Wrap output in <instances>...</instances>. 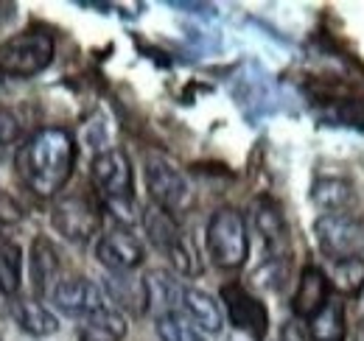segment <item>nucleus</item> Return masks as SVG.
<instances>
[{
    "label": "nucleus",
    "instance_id": "obj_1",
    "mask_svg": "<svg viewBox=\"0 0 364 341\" xmlns=\"http://www.w3.org/2000/svg\"><path fill=\"white\" fill-rule=\"evenodd\" d=\"M76 146L65 129L48 126L28 137L20 151V173L37 196H53L73 173Z\"/></svg>",
    "mask_w": 364,
    "mask_h": 341
},
{
    "label": "nucleus",
    "instance_id": "obj_2",
    "mask_svg": "<svg viewBox=\"0 0 364 341\" xmlns=\"http://www.w3.org/2000/svg\"><path fill=\"white\" fill-rule=\"evenodd\" d=\"M92 182L118 218L132 221V166L124 151H104L92 160Z\"/></svg>",
    "mask_w": 364,
    "mask_h": 341
},
{
    "label": "nucleus",
    "instance_id": "obj_3",
    "mask_svg": "<svg viewBox=\"0 0 364 341\" xmlns=\"http://www.w3.org/2000/svg\"><path fill=\"white\" fill-rule=\"evenodd\" d=\"M53 59V37L48 31H23L0 45V70L9 76H34Z\"/></svg>",
    "mask_w": 364,
    "mask_h": 341
},
{
    "label": "nucleus",
    "instance_id": "obj_4",
    "mask_svg": "<svg viewBox=\"0 0 364 341\" xmlns=\"http://www.w3.org/2000/svg\"><path fill=\"white\" fill-rule=\"evenodd\" d=\"M208 249L216 266L222 269H238L247 260V227L244 218L235 210H219L208 224Z\"/></svg>",
    "mask_w": 364,
    "mask_h": 341
},
{
    "label": "nucleus",
    "instance_id": "obj_5",
    "mask_svg": "<svg viewBox=\"0 0 364 341\" xmlns=\"http://www.w3.org/2000/svg\"><path fill=\"white\" fill-rule=\"evenodd\" d=\"M146 232L151 238V244L163 252H168V257H174V266L180 269L182 274H196L199 271V260L191 249V241L185 238L174 221V215L166 213L163 207H149L146 210Z\"/></svg>",
    "mask_w": 364,
    "mask_h": 341
},
{
    "label": "nucleus",
    "instance_id": "obj_6",
    "mask_svg": "<svg viewBox=\"0 0 364 341\" xmlns=\"http://www.w3.org/2000/svg\"><path fill=\"white\" fill-rule=\"evenodd\" d=\"M314 235L319 241V249L333 260L356 257L364 249V224L359 218H350V215H322L314 224Z\"/></svg>",
    "mask_w": 364,
    "mask_h": 341
},
{
    "label": "nucleus",
    "instance_id": "obj_7",
    "mask_svg": "<svg viewBox=\"0 0 364 341\" xmlns=\"http://www.w3.org/2000/svg\"><path fill=\"white\" fill-rule=\"evenodd\" d=\"M53 227L59 229V235H65L68 241L85 244L90 241L98 229V210L90 199L85 196H68L53 207Z\"/></svg>",
    "mask_w": 364,
    "mask_h": 341
},
{
    "label": "nucleus",
    "instance_id": "obj_8",
    "mask_svg": "<svg viewBox=\"0 0 364 341\" xmlns=\"http://www.w3.org/2000/svg\"><path fill=\"white\" fill-rule=\"evenodd\" d=\"M222 299H225V305H228L230 322H232L238 330L250 333L255 341H261L267 336L269 316H267V308H264L261 299H255L247 288H241V286H235V283L222 288Z\"/></svg>",
    "mask_w": 364,
    "mask_h": 341
},
{
    "label": "nucleus",
    "instance_id": "obj_9",
    "mask_svg": "<svg viewBox=\"0 0 364 341\" xmlns=\"http://www.w3.org/2000/svg\"><path fill=\"white\" fill-rule=\"evenodd\" d=\"M146 185H149V193H151L154 205L163 207L166 213H180L182 207L188 205V199H191L185 176L177 168H171L168 163H160V160L149 163Z\"/></svg>",
    "mask_w": 364,
    "mask_h": 341
},
{
    "label": "nucleus",
    "instance_id": "obj_10",
    "mask_svg": "<svg viewBox=\"0 0 364 341\" xmlns=\"http://www.w3.org/2000/svg\"><path fill=\"white\" fill-rule=\"evenodd\" d=\"M53 302L68 316H90V313L104 308V294L90 280L73 277V280H62L53 288Z\"/></svg>",
    "mask_w": 364,
    "mask_h": 341
},
{
    "label": "nucleus",
    "instance_id": "obj_11",
    "mask_svg": "<svg viewBox=\"0 0 364 341\" xmlns=\"http://www.w3.org/2000/svg\"><path fill=\"white\" fill-rule=\"evenodd\" d=\"M95 257L107 269H112V271H129V269L140 266L143 247H140V241H137L129 229H112V232H107L98 241Z\"/></svg>",
    "mask_w": 364,
    "mask_h": 341
},
{
    "label": "nucleus",
    "instance_id": "obj_12",
    "mask_svg": "<svg viewBox=\"0 0 364 341\" xmlns=\"http://www.w3.org/2000/svg\"><path fill=\"white\" fill-rule=\"evenodd\" d=\"M328 288H331L328 277L319 271L317 266H309V269L300 274V286H297L294 299H291L294 313L303 316V319H311L319 308L328 302Z\"/></svg>",
    "mask_w": 364,
    "mask_h": 341
},
{
    "label": "nucleus",
    "instance_id": "obj_13",
    "mask_svg": "<svg viewBox=\"0 0 364 341\" xmlns=\"http://www.w3.org/2000/svg\"><path fill=\"white\" fill-rule=\"evenodd\" d=\"M345 305L339 299H328L317 313L309 319L311 341H345Z\"/></svg>",
    "mask_w": 364,
    "mask_h": 341
},
{
    "label": "nucleus",
    "instance_id": "obj_14",
    "mask_svg": "<svg viewBox=\"0 0 364 341\" xmlns=\"http://www.w3.org/2000/svg\"><path fill=\"white\" fill-rule=\"evenodd\" d=\"M127 336V319L118 310H95L85 316V325L79 328V341H121Z\"/></svg>",
    "mask_w": 364,
    "mask_h": 341
},
{
    "label": "nucleus",
    "instance_id": "obj_15",
    "mask_svg": "<svg viewBox=\"0 0 364 341\" xmlns=\"http://www.w3.org/2000/svg\"><path fill=\"white\" fill-rule=\"evenodd\" d=\"M59 271V260H56V249L50 247L48 238H37L31 247V277H34V291L40 297L53 294V280Z\"/></svg>",
    "mask_w": 364,
    "mask_h": 341
},
{
    "label": "nucleus",
    "instance_id": "obj_16",
    "mask_svg": "<svg viewBox=\"0 0 364 341\" xmlns=\"http://www.w3.org/2000/svg\"><path fill=\"white\" fill-rule=\"evenodd\" d=\"M143 283H146V308H157L163 313H174V305L182 299V291L177 286V280L168 271H163V269L149 271V277Z\"/></svg>",
    "mask_w": 364,
    "mask_h": 341
},
{
    "label": "nucleus",
    "instance_id": "obj_17",
    "mask_svg": "<svg viewBox=\"0 0 364 341\" xmlns=\"http://www.w3.org/2000/svg\"><path fill=\"white\" fill-rule=\"evenodd\" d=\"M182 305L191 313V322L199 325L202 330H208V333H219L222 330V310H219L216 299L210 294L188 288V291H182Z\"/></svg>",
    "mask_w": 364,
    "mask_h": 341
},
{
    "label": "nucleus",
    "instance_id": "obj_18",
    "mask_svg": "<svg viewBox=\"0 0 364 341\" xmlns=\"http://www.w3.org/2000/svg\"><path fill=\"white\" fill-rule=\"evenodd\" d=\"M11 313H14L17 325L26 333H31V336H50L59 328L56 316L50 310H46L40 302H31V299H17L14 308H11Z\"/></svg>",
    "mask_w": 364,
    "mask_h": 341
},
{
    "label": "nucleus",
    "instance_id": "obj_19",
    "mask_svg": "<svg viewBox=\"0 0 364 341\" xmlns=\"http://www.w3.org/2000/svg\"><path fill=\"white\" fill-rule=\"evenodd\" d=\"M255 227L258 232L264 235L267 247L272 255H280L289 244V232H286V224H283V215L274 207L272 202H258L255 205Z\"/></svg>",
    "mask_w": 364,
    "mask_h": 341
},
{
    "label": "nucleus",
    "instance_id": "obj_20",
    "mask_svg": "<svg viewBox=\"0 0 364 341\" xmlns=\"http://www.w3.org/2000/svg\"><path fill=\"white\" fill-rule=\"evenodd\" d=\"M311 199L314 205L322 210H331V213H339L342 207L350 205L353 199V185L345 182V179H319L311 190Z\"/></svg>",
    "mask_w": 364,
    "mask_h": 341
},
{
    "label": "nucleus",
    "instance_id": "obj_21",
    "mask_svg": "<svg viewBox=\"0 0 364 341\" xmlns=\"http://www.w3.org/2000/svg\"><path fill=\"white\" fill-rule=\"evenodd\" d=\"M23 277V252L17 244H0V291L6 297H14L20 291Z\"/></svg>",
    "mask_w": 364,
    "mask_h": 341
},
{
    "label": "nucleus",
    "instance_id": "obj_22",
    "mask_svg": "<svg viewBox=\"0 0 364 341\" xmlns=\"http://www.w3.org/2000/svg\"><path fill=\"white\" fill-rule=\"evenodd\" d=\"M331 283H333L336 291H342V294H348V297H356L364 288V260L362 257L336 260L333 274H331Z\"/></svg>",
    "mask_w": 364,
    "mask_h": 341
},
{
    "label": "nucleus",
    "instance_id": "obj_23",
    "mask_svg": "<svg viewBox=\"0 0 364 341\" xmlns=\"http://www.w3.org/2000/svg\"><path fill=\"white\" fill-rule=\"evenodd\" d=\"M157 336L163 341H205L202 333L185 316H180L177 310L157 316Z\"/></svg>",
    "mask_w": 364,
    "mask_h": 341
},
{
    "label": "nucleus",
    "instance_id": "obj_24",
    "mask_svg": "<svg viewBox=\"0 0 364 341\" xmlns=\"http://www.w3.org/2000/svg\"><path fill=\"white\" fill-rule=\"evenodd\" d=\"M112 297L121 299V305H132L137 313L146 310V283L143 280H132V277H112L109 280Z\"/></svg>",
    "mask_w": 364,
    "mask_h": 341
},
{
    "label": "nucleus",
    "instance_id": "obj_25",
    "mask_svg": "<svg viewBox=\"0 0 364 341\" xmlns=\"http://www.w3.org/2000/svg\"><path fill=\"white\" fill-rule=\"evenodd\" d=\"M17 134H20L17 118H14L11 112L0 109V154H3V148H6L9 143H14V140H17Z\"/></svg>",
    "mask_w": 364,
    "mask_h": 341
},
{
    "label": "nucleus",
    "instance_id": "obj_26",
    "mask_svg": "<svg viewBox=\"0 0 364 341\" xmlns=\"http://www.w3.org/2000/svg\"><path fill=\"white\" fill-rule=\"evenodd\" d=\"M17 218H20L17 205H14L9 196H3V193H0V221H17Z\"/></svg>",
    "mask_w": 364,
    "mask_h": 341
},
{
    "label": "nucleus",
    "instance_id": "obj_27",
    "mask_svg": "<svg viewBox=\"0 0 364 341\" xmlns=\"http://www.w3.org/2000/svg\"><path fill=\"white\" fill-rule=\"evenodd\" d=\"M280 341H303V336H300L294 328H283V339Z\"/></svg>",
    "mask_w": 364,
    "mask_h": 341
}]
</instances>
